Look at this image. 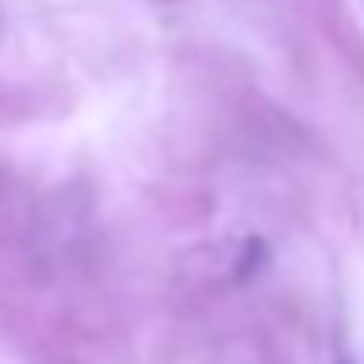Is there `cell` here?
Segmentation results:
<instances>
[]
</instances>
